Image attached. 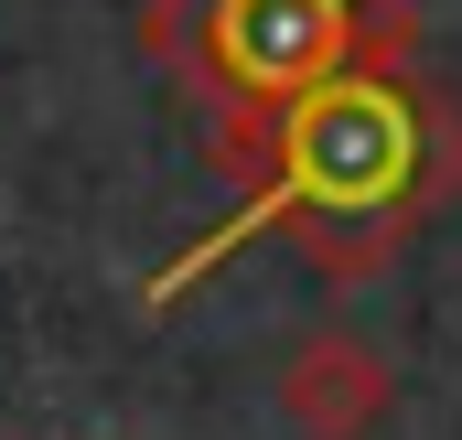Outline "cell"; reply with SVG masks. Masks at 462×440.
Returning <instances> with one entry per match:
<instances>
[{"instance_id":"3","label":"cell","mask_w":462,"mask_h":440,"mask_svg":"<svg viewBox=\"0 0 462 440\" xmlns=\"http://www.w3.org/2000/svg\"><path fill=\"white\" fill-rule=\"evenodd\" d=\"M269 387H280V419H291L301 440H376L387 408H398V365H387L365 333H345V323L301 333Z\"/></svg>"},{"instance_id":"2","label":"cell","mask_w":462,"mask_h":440,"mask_svg":"<svg viewBox=\"0 0 462 440\" xmlns=\"http://www.w3.org/2000/svg\"><path fill=\"white\" fill-rule=\"evenodd\" d=\"M409 22L387 0H205V65L226 108H291L345 65H398Z\"/></svg>"},{"instance_id":"1","label":"cell","mask_w":462,"mask_h":440,"mask_svg":"<svg viewBox=\"0 0 462 440\" xmlns=\"http://www.w3.org/2000/svg\"><path fill=\"white\" fill-rule=\"evenodd\" d=\"M420 118L430 108L387 65H345L334 87L291 97L280 108V151H269V183H258V215H280L323 269H345V280L376 269L398 247V225L420 215L409 205L420 194V151H430Z\"/></svg>"}]
</instances>
